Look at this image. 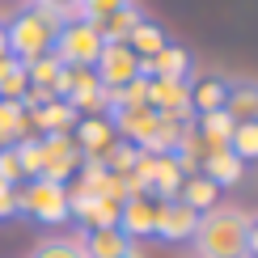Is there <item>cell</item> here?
Here are the masks:
<instances>
[{
    "label": "cell",
    "instance_id": "cell-1",
    "mask_svg": "<svg viewBox=\"0 0 258 258\" xmlns=\"http://www.w3.org/2000/svg\"><path fill=\"white\" fill-rule=\"evenodd\" d=\"M250 224L254 216L233 203H216V208L199 212L195 224V258H250L245 254V241H250Z\"/></svg>",
    "mask_w": 258,
    "mask_h": 258
},
{
    "label": "cell",
    "instance_id": "cell-2",
    "mask_svg": "<svg viewBox=\"0 0 258 258\" xmlns=\"http://www.w3.org/2000/svg\"><path fill=\"white\" fill-rule=\"evenodd\" d=\"M59 26H63V21H59L55 13H47V9H38V5H26V9H21V13L5 26V34H9V55L21 59V63H34V59H42V55H51Z\"/></svg>",
    "mask_w": 258,
    "mask_h": 258
},
{
    "label": "cell",
    "instance_id": "cell-3",
    "mask_svg": "<svg viewBox=\"0 0 258 258\" xmlns=\"http://www.w3.org/2000/svg\"><path fill=\"white\" fill-rule=\"evenodd\" d=\"M17 212L34 216L38 224H63L72 216L68 212V186L63 182H51V178H30L17 190Z\"/></svg>",
    "mask_w": 258,
    "mask_h": 258
},
{
    "label": "cell",
    "instance_id": "cell-4",
    "mask_svg": "<svg viewBox=\"0 0 258 258\" xmlns=\"http://www.w3.org/2000/svg\"><path fill=\"white\" fill-rule=\"evenodd\" d=\"M63 68H93V59L102 55V34L93 21H63L59 34H55V47H51Z\"/></svg>",
    "mask_w": 258,
    "mask_h": 258
},
{
    "label": "cell",
    "instance_id": "cell-5",
    "mask_svg": "<svg viewBox=\"0 0 258 258\" xmlns=\"http://www.w3.org/2000/svg\"><path fill=\"white\" fill-rule=\"evenodd\" d=\"M93 77L102 81L106 93H119L123 85H132L140 77V59L127 42H102V55L93 59Z\"/></svg>",
    "mask_w": 258,
    "mask_h": 258
},
{
    "label": "cell",
    "instance_id": "cell-6",
    "mask_svg": "<svg viewBox=\"0 0 258 258\" xmlns=\"http://www.w3.org/2000/svg\"><path fill=\"white\" fill-rule=\"evenodd\" d=\"M157 220H161V199L153 190H140V195H127L119 203V229L127 237H153L157 233Z\"/></svg>",
    "mask_w": 258,
    "mask_h": 258
},
{
    "label": "cell",
    "instance_id": "cell-7",
    "mask_svg": "<svg viewBox=\"0 0 258 258\" xmlns=\"http://www.w3.org/2000/svg\"><path fill=\"white\" fill-rule=\"evenodd\" d=\"M148 106H153L157 114H169V119H182L186 123L190 114V85L186 81H157L148 77Z\"/></svg>",
    "mask_w": 258,
    "mask_h": 258
},
{
    "label": "cell",
    "instance_id": "cell-8",
    "mask_svg": "<svg viewBox=\"0 0 258 258\" xmlns=\"http://www.w3.org/2000/svg\"><path fill=\"white\" fill-rule=\"evenodd\" d=\"M77 148L85 161H102L106 153H110V144L119 140V132L110 127V119L106 114H89V119H77Z\"/></svg>",
    "mask_w": 258,
    "mask_h": 258
},
{
    "label": "cell",
    "instance_id": "cell-9",
    "mask_svg": "<svg viewBox=\"0 0 258 258\" xmlns=\"http://www.w3.org/2000/svg\"><path fill=\"white\" fill-rule=\"evenodd\" d=\"M195 224H199V212L182 199H161V220H157V237L165 241H190L195 237Z\"/></svg>",
    "mask_w": 258,
    "mask_h": 258
},
{
    "label": "cell",
    "instance_id": "cell-10",
    "mask_svg": "<svg viewBox=\"0 0 258 258\" xmlns=\"http://www.w3.org/2000/svg\"><path fill=\"white\" fill-rule=\"evenodd\" d=\"M77 241H81L85 258H123V254L136 250V241L127 237L119 224H110V229H85Z\"/></svg>",
    "mask_w": 258,
    "mask_h": 258
},
{
    "label": "cell",
    "instance_id": "cell-11",
    "mask_svg": "<svg viewBox=\"0 0 258 258\" xmlns=\"http://www.w3.org/2000/svg\"><path fill=\"white\" fill-rule=\"evenodd\" d=\"M119 203L123 199H89V195H72L68 190V212L85 229H110V224H119Z\"/></svg>",
    "mask_w": 258,
    "mask_h": 258
},
{
    "label": "cell",
    "instance_id": "cell-12",
    "mask_svg": "<svg viewBox=\"0 0 258 258\" xmlns=\"http://www.w3.org/2000/svg\"><path fill=\"white\" fill-rule=\"evenodd\" d=\"M30 114V127H38V136H55V132H72L77 127L81 114L72 110L63 98H51V102H42L38 110H26Z\"/></svg>",
    "mask_w": 258,
    "mask_h": 258
},
{
    "label": "cell",
    "instance_id": "cell-13",
    "mask_svg": "<svg viewBox=\"0 0 258 258\" xmlns=\"http://www.w3.org/2000/svg\"><path fill=\"white\" fill-rule=\"evenodd\" d=\"M190 55L182 47H165L153 59H140V77H157V81H186Z\"/></svg>",
    "mask_w": 258,
    "mask_h": 258
},
{
    "label": "cell",
    "instance_id": "cell-14",
    "mask_svg": "<svg viewBox=\"0 0 258 258\" xmlns=\"http://www.w3.org/2000/svg\"><path fill=\"white\" fill-rule=\"evenodd\" d=\"M224 114L233 123H258V85L254 81H237L224 89Z\"/></svg>",
    "mask_w": 258,
    "mask_h": 258
},
{
    "label": "cell",
    "instance_id": "cell-15",
    "mask_svg": "<svg viewBox=\"0 0 258 258\" xmlns=\"http://www.w3.org/2000/svg\"><path fill=\"white\" fill-rule=\"evenodd\" d=\"M199 174H203V178H212L216 186H233V182H241V174H245V161H241V157H233L229 148H216V153L203 157Z\"/></svg>",
    "mask_w": 258,
    "mask_h": 258
},
{
    "label": "cell",
    "instance_id": "cell-16",
    "mask_svg": "<svg viewBox=\"0 0 258 258\" xmlns=\"http://www.w3.org/2000/svg\"><path fill=\"white\" fill-rule=\"evenodd\" d=\"M140 9L136 5H127V9H119V13H110V17H102V21H93L98 26V34H102V42H127L132 38V30L140 26Z\"/></svg>",
    "mask_w": 258,
    "mask_h": 258
},
{
    "label": "cell",
    "instance_id": "cell-17",
    "mask_svg": "<svg viewBox=\"0 0 258 258\" xmlns=\"http://www.w3.org/2000/svg\"><path fill=\"white\" fill-rule=\"evenodd\" d=\"M233 123L224 110H212V114H199V127L195 132L203 136V144H208V153H216V148H229V140H233Z\"/></svg>",
    "mask_w": 258,
    "mask_h": 258
},
{
    "label": "cell",
    "instance_id": "cell-18",
    "mask_svg": "<svg viewBox=\"0 0 258 258\" xmlns=\"http://www.w3.org/2000/svg\"><path fill=\"white\" fill-rule=\"evenodd\" d=\"M30 89V77H26V63L5 55L0 59V102H21Z\"/></svg>",
    "mask_w": 258,
    "mask_h": 258
},
{
    "label": "cell",
    "instance_id": "cell-19",
    "mask_svg": "<svg viewBox=\"0 0 258 258\" xmlns=\"http://www.w3.org/2000/svg\"><path fill=\"white\" fill-rule=\"evenodd\" d=\"M178 199H182V203H190L195 212H208V208H216V199H220V186H216L212 178H203V174H190L186 182H182Z\"/></svg>",
    "mask_w": 258,
    "mask_h": 258
},
{
    "label": "cell",
    "instance_id": "cell-20",
    "mask_svg": "<svg viewBox=\"0 0 258 258\" xmlns=\"http://www.w3.org/2000/svg\"><path fill=\"white\" fill-rule=\"evenodd\" d=\"M30 132V114L21 102H0V144H21Z\"/></svg>",
    "mask_w": 258,
    "mask_h": 258
},
{
    "label": "cell",
    "instance_id": "cell-21",
    "mask_svg": "<svg viewBox=\"0 0 258 258\" xmlns=\"http://www.w3.org/2000/svg\"><path fill=\"white\" fill-rule=\"evenodd\" d=\"M127 47L136 51V59H153L157 51H165V30L157 26V21H140V26L132 30V38H127Z\"/></svg>",
    "mask_w": 258,
    "mask_h": 258
},
{
    "label": "cell",
    "instance_id": "cell-22",
    "mask_svg": "<svg viewBox=\"0 0 258 258\" xmlns=\"http://www.w3.org/2000/svg\"><path fill=\"white\" fill-rule=\"evenodd\" d=\"M26 77H30V89H47L59 98V77H63V63L55 55H42L34 63H26Z\"/></svg>",
    "mask_w": 258,
    "mask_h": 258
},
{
    "label": "cell",
    "instance_id": "cell-23",
    "mask_svg": "<svg viewBox=\"0 0 258 258\" xmlns=\"http://www.w3.org/2000/svg\"><path fill=\"white\" fill-rule=\"evenodd\" d=\"M224 85L220 77H208V81H199L195 89H190V110H199V114H212V110H224Z\"/></svg>",
    "mask_w": 258,
    "mask_h": 258
},
{
    "label": "cell",
    "instance_id": "cell-24",
    "mask_svg": "<svg viewBox=\"0 0 258 258\" xmlns=\"http://www.w3.org/2000/svg\"><path fill=\"white\" fill-rule=\"evenodd\" d=\"M30 258H85V250L77 237H42L30 250Z\"/></svg>",
    "mask_w": 258,
    "mask_h": 258
},
{
    "label": "cell",
    "instance_id": "cell-25",
    "mask_svg": "<svg viewBox=\"0 0 258 258\" xmlns=\"http://www.w3.org/2000/svg\"><path fill=\"white\" fill-rule=\"evenodd\" d=\"M229 153L241 161H258V123H237L229 140Z\"/></svg>",
    "mask_w": 258,
    "mask_h": 258
},
{
    "label": "cell",
    "instance_id": "cell-26",
    "mask_svg": "<svg viewBox=\"0 0 258 258\" xmlns=\"http://www.w3.org/2000/svg\"><path fill=\"white\" fill-rule=\"evenodd\" d=\"M127 5H132V0H81V21H102V17L119 13Z\"/></svg>",
    "mask_w": 258,
    "mask_h": 258
},
{
    "label": "cell",
    "instance_id": "cell-27",
    "mask_svg": "<svg viewBox=\"0 0 258 258\" xmlns=\"http://www.w3.org/2000/svg\"><path fill=\"white\" fill-rule=\"evenodd\" d=\"M0 178H5V182H13V186H17L21 178H26V174H21V157H17V144H0Z\"/></svg>",
    "mask_w": 258,
    "mask_h": 258
},
{
    "label": "cell",
    "instance_id": "cell-28",
    "mask_svg": "<svg viewBox=\"0 0 258 258\" xmlns=\"http://www.w3.org/2000/svg\"><path fill=\"white\" fill-rule=\"evenodd\" d=\"M30 5L47 9V13H55L59 21H81V0H30Z\"/></svg>",
    "mask_w": 258,
    "mask_h": 258
},
{
    "label": "cell",
    "instance_id": "cell-29",
    "mask_svg": "<svg viewBox=\"0 0 258 258\" xmlns=\"http://www.w3.org/2000/svg\"><path fill=\"white\" fill-rule=\"evenodd\" d=\"M9 216H17V186L0 178V220H9Z\"/></svg>",
    "mask_w": 258,
    "mask_h": 258
},
{
    "label": "cell",
    "instance_id": "cell-30",
    "mask_svg": "<svg viewBox=\"0 0 258 258\" xmlns=\"http://www.w3.org/2000/svg\"><path fill=\"white\" fill-rule=\"evenodd\" d=\"M245 254H250V258H258V220L250 224V241H245Z\"/></svg>",
    "mask_w": 258,
    "mask_h": 258
},
{
    "label": "cell",
    "instance_id": "cell-31",
    "mask_svg": "<svg viewBox=\"0 0 258 258\" xmlns=\"http://www.w3.org/2000/svg\"><path fill=\"white\" fill-rule=\"evenodd\" d=\"M9 55V34H5V26H0V59Z\"/></svg>",
    "mask_w": 258,
    "mask_h": 258
},
{
    "label": "cell",
    "instance_id": "cell-32",
    "mask_svg": "<svg viewBox=\"0 0 258 258\" xmlns=\"http://www.w3.org/2000/svg\"><path fill=\"white\" fill-rule=\"evenodd\" d=\"M123 258H144V254H140V250H132V254H123Z\"/></svg>",
    "mask_w": 258,
    "mask_h": 258
}]
</instances>
